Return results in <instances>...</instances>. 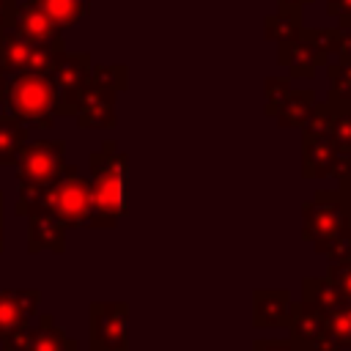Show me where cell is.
<instances>
[{"label":"cell","mask_w":351,"mask_h":351,"mask_svg":"<svg viewBox=\"0 0 351 351\" xmlns=\"http://www.w3.org/2000/svg\"><path fill=\"white\" fill-rule=\"evenodd\" d=\"M16 181L25 186H47L66 167V140H27L14 162Z\"/></svg>","instance_id":"cell-5"},{"label":"cell","mask_w":351,"mask_h":351,"mask_svg":"<svg viewBox=\"0 0 351 351\" xmlns=\"http://www.w3.org/2000/svg\"><path fill=\"white\" fill-rule=\"evenodd\" d=\"M36 8H41L60 30L74 27L90 14V0H30Z\"/></svg>","instance_id":"cell-19"},{"label":"cell","mask_w":351,"mask_h":351,"mask_svg":"<svg viewBox=\"0 0 351 351\" xmlns=\"http://www.w3.org/2000/svg\"><path fill=\"white\" fill-rule=\"evenodd\" d=\"M313 351H343V348H337V346H335V343H329V340H321Z\"/></svg>","instance_id":"cell-36"},{"label":"cell","mask_w":351,"mask_h":351,"mask_svg":"<svg viewBox=\"0 0 351 351\" xmlns=\"http://www.w3.org/2000/svg\"><path fill=\"white\" fill-rule=\"evenodd\" d=\"M90 66H93V58L90 52H69L63 49L52 69H49V80L58 90V118H74V110H77V99L82 93V88L88 85L90 80Z\"/></svg>","instance_id":"cell-7"},{"label":"cell","mask_w":351,"mask_h":351,"mask_svg":"<svg viewBox=\"0 0 351 351\" xmlns=\"http://www.w3.org/2000/svg\"><path fill=\"white\" fill-rule=\"evenodd\" d=\"M25 219H27V252L30 255H38V252L63 255L66 252L69 228L58 217H52L47 211H38V214H30Z\"/></svg>","instance_id":"cell-15"},{"label":"cell","mask_w":351,"mask_h":351,"mask_svg":"<svg viewBox=\"0 0 351 351\" xmlns=\"http://www.w3.org/2000/svg\"><path fill=\"white\" fill-rule=\"evenodd\" d=\"M115 90L99 88L93 82H88L77 99V126L80 129H115L118 126V115H115Z\"/></svg>","instance_id":"cell-11"},{"label":"cell","mask_w":351,"mask_h":351,"mask_svg":"<svg viewBox=\"0 0 351 351\" xmlns=\"http://www.w3.org/2000/svg\"><path fill=\"white\" fill-rule=\"evenodd\" d=\"M326 77H329V96L351 101V58H337L335 63L326 60Z\"/></svg>","instance_id":"cell-26"},{"label":"cell","mask_w":351,"mask_h":351,"mask_svg":"<svg viewBox=\"0 0 351 351\" xmlns=\"http://www.w3.org/2000/svg\"><path fill=\"white\" fill-rule=\"evenodd\" d=\"M5 250V222H0V252Z\"/></svg>","instance_id":"cell-37"},{"label":"cell","mask_w":351,"mask_h":351,"mask_svg":"<svg viewBox=\"0 0 351 351\" xmlns=\"http://www.w3.org/2000/svg\"><path fill=\"white\" fill-rule=\"evenodd\" d=\"M313 101H315V93H313L310 88H302V90L291 88V90L285 93V99L280 101L277 112H274L277 126H280V129H302V123H304L307 115H310Z\"/></svg>","instance_id":"cell-17"},{"label":"cell","mask_w":351,"mask_h":351,"mask_svg":"<svg viewBox=\"0 0 351 351\" xmlns=\"http://www.w3.org/2000/svg\"><path fill=\"white\" fill-rule=\"evenodd\" d=\"M302 299H307L310 304H315L321 313L337 307L346 296L326 280V277H304L302 280Z\"/></svg>","instance_id":"cell-23"},{"label":"cell","mask_w":351,"mask_h":351,"mask_svg":"<svg viewBox=\"0 0 351 351\" xmlns=\"http://www.w3.org/2000/svg\"><path fill=\"white\" fill-rule=\"evenodd\" d=\"M291 302L293 299L288 288H255L252 291V326L255 329L288 326Z\"/></svg>","instance_id":"cell-13"},{"label":"cell","mask_w":351,"mask_h":351,"mask_svg":"<svg viewBox=\"0 0 351 351\" xmlns=\"http://www.w3.org/2000/svg\"><path fill=\"white\" fill-rule=\"evenodd\" d=\"M0 110L22 121L27 129H52L58 118V90L47 74L19 71L3 77Z\"/></svg>","instance_id":"cell-3"},{"label":"cell","mask_w":351,"mask_h":351,"mask_svg":"<svg viewBox=\"0 0 351 351\" xmlns=\"http://www.w3.org/2000/svg\"><path fill=\"white\" fill-rule=\"evenodd\" d=\"M329 126H332V107H329V101L324 99V101H313V107H310V115H307V121L302 123V132L304 134H329Z\"/></svg>","instance_id":"cell-28"},{"label":"cell","mask_w":351,"mask_h":351,"mask_svg":"<svg viewBox=\"0 0 351 351\" xmlns=\"http://www.w3.org/2000/svg\"><path fill=\"white\" fill-rule=\"evenodd\" d=\"M332 107V126L329 137L340 154H351V101L340 99H326Z\"/></svg>","instance_id":"cell-24"},{"label":"cell","mask_w":351,"mask_h":351,"mask_svg":"<svg viewBox=\"0 0 351 351\" xmlns=\"http://www.w3.org/2000/svg\"><path fill=\"white\" fill-rule=\"evenodd\" d=\"M27 143V126L8 112H0V167H11Z\"/></svg>","instance_id":"cell-22"},{"label":"cell","mask_w":351,"mask_h":351,"mask_svg":"<svg viewBox=\"0 0 351 351\" xmlns=\"http://www.w3.org/2000/svg\"><path fill=\"white\" fill-rule=\"evenodd\" d=\"M88 82L107 88V90H115V93H123L129 88V69L123 63H93Z\"/></svg>","instance_id":"cell-25"},{"label":"cell","mask_w":351,"mask_h":351,"mask_svg":"<svg viewBox=\"0 0 351 351\" xmlns=\"http://www.w3.org/2000/svg\"><path fill=\"white\" fill-rule=\"evenodd\" d=\"M346 299H351V255L343 261H332L326 263V274H324Z\"/></svg>","instance_id":"cell-30"},{"label":"cell","mask_w":351,"mask_h":351,"mask_svg":"<svg viewBox=\"0 0 351 351\" xmlns=\"http://www.w3.org/2000/svg\"><path fill=\"white\" fill-rule=\"evenodd\" d=\"M88 170H90L88 178L90 195H93V211L88 228H115L118 219L126 214V176H129L126 154L110 137L88 156Z\"/></svg>","instance_id":"cell-2"},{"label":"cell","mask_w":351,"mask_h":351,"mask_svg":"<svg viewBox=\"0 0 351 351\" xmlns=\"http://www.w3.org/2000/svg\"><path fill=\"white\" fill-rule=\"evenodd\" d=\"M90 351H93V348H90Z\"/></svg>","instance_id":"cell-39"},{"label":"cell","mask_w":351,"mask_h":351,"mask_svg":"<svg viewBox=\"0 0 351 351\" xmlns=\"http://www.w3.org/2000/svg\"><path fill=\"white\" fill-rule=\"evenodd\" d=\"M11 27L30 44H44V41H55L63 36V30L41 11L36 8L30 0H22L16 3L14 8V19H11Z\"/></svg>","instance_id":"cell-16"},{"label":"cell","mask_w":351,"mask_h":351,"mask_svg":"<svg viewBox=\"0 0 351 351\" xmlns=\"http://www.w3.org/2000/svg\"><path fill=\"white\" fill-rule=\"evenodd\" d=\"M310 3L313 0H277V5H282V8H304Z\"/></svg>","instance_id":"cell-35"},{"label":"cell","mask_w":351,"mask_h":351,"mask_svg":"<svg viewBox=\"0 0 351 351\" xmlns=\"http://www.w3.org/2000/svg\"><path fill=\"white\" fill-rule=\"evenodd\" d=\"M14 8H16V0H0V30H5L11 25Z\"/></svg>","instance_id":"cell-34"},{"label":"cell","mask_w":351,"mask_h":351,"mask_svg":"<svg viewBox=\"0 0 351 351\" xmlns=\"http://www.w3.org/2000/svg\"><path fill=\"white\" fill-rule=\"evenodd\" d=\"M38 288H0V340L38 315Z\"/></svg>","instance_id":"cell-12"},{"label":"cell","mask_w":351,"mask_h":351,"mask_svg":"<svg viewBox=\"0 0 351 351\" xmlns=\"http://www.w3.org/2000/svg\"><path fill=\"white\" fill-rule=\"evenodd\" d=\"M302 239L313 244L318 255L340 239H351V222L337 189H315L310 200L302 203Z\"/></svg>","instance_id":"cell-4"},{"label":"cell","mask_w":351,"mask_h":351,"mask_svg":"<svg viewBox=\"0 0 351 351\" xmlns=\"http://www.w3.org/2000/svg\"><path fill=\"white\" fill-rule=\"evenodd\" d=\"M47 211L58 217L69 230L88 228L90 211H93V195H90V181L80 176L77 165H66L60 176L47 184V186H25L19 184V195L14 203L16 217H30Z\"/></svg>","instance_id":"cell-1"},{"label":"cell","mask_w":351,"mask_h":351,"mask_svg":"<svg viewBox=\"0 0 351 351\" xmlns=\"http://www.w3.org/2000/svg\"><path fill=\"white\" fill-rule=\"evenodd\" d=\"M302 27H304L302 8H282V5H277L274 14L263 16V38L274 41V44L285 41V38H293Z\"/></svg>","instance_id":"cell-20"},{"label":"cell","mask_w":351,"mask_h":351,"mask_svg":"<svg viewBox=\"0 0 351 351\" xmlns=\"http://www.w3.org/2000/svg\"><path fill=\"white\" fill-rule=\"evenodd\" d=\"M0 93H3V74H0Z\"/></svg>","instance_id":"cell-38"},{"label":"cell","mask_w":351,"mask_h":351,"mask_svg":"<svg viewBox=\"0 0 351 351\" xmlns=\"http://www.w3.org/2000/svg\"><path fill=\"white\" fill-rule=\"evenodd\" d=\"M326 14L329 16H351V0H326Z\"/></svg>","instance_id":"cell-33"},{"label":"cell","mask_w":351,"mask_h":351,"mask_svg":"<svg viewBox=\"0 0 351 351\" xmlns=\"http://www.w3.org/2000/svg\"><path fill=\"white\" fill-rule=\"evenodd\" d=\"M252 351H296V346L285 337V340H266V337H258L252 343Z\"/></svg>","instance_id":"cell-31"},{"label":"cell","mask_w":351,"mask_h":351,"mask_svg":"<svg viewBox=\"0 0 351 351\" xmlns=\"http://www.w3.org/2000/svg\"><path fill=\"white\" fill-rule=\"evenodd\" d=\"M337 181H340L337 192H340V197H343V206H346V214H348V222H351V170H348L343 178H337Z\"/></svg>","instance_id":"cell-32"},{"label":"cell","mask_w":351,"mask_h":351,"mask_svg":"<svg viewBox=\"0 0 351 351\" xmlns=\"http://www.w3.org/2000/svg\"><path fill=\"white\" fill-rule=\"evenodd\" d=\"M291 90V77H266V82H263V93H266V115L269 118H274V112H277V107H280V101L285 99V93Z\"/></svg>","instance_id":"cell-29"},{"label":"cell","mask_w":351,"mask_h":351,"mask_svg":"<svg viewBox=\"0 0 351 351\" xmlns=\"http://www.w3.org/2000/svg\"><path fill=\"white\" fill-rule=\"evenodd\" d=\"M351 170V154H340L329 134L302 132V176L304 178H343Z\"/></svg>","instance_id":"cell-9"},{"label":"cell","mask_w":351,"mask_h":351,"mask_svg":"<svg viewBox=\"0 0 351 351\" xmlns=\"http://www.w3.org/2000/svg\"><path fill=\"white\" fill-rule=\"evenodd\" d=\"M3 351H80V343L69 337L49 313H38L16 332L0 340Z\"/></svg>","instance_id":"cell-8"},{"label":"cell","mask_w":351,"mask_h":351,"mask_svg":"<svg viewBox=\"0 0 351 351\" xmlns=\"http://www.w3.org/2000/svg\"><path fill=\"white\" fill-rule=\"evenodd\" d=\"M288 340L296 346V351H313L318 340L324 337V315L315 304L307 299L291 302V318H288Z\"/></svg>","instance_id":"cell-14"},{"label":"cell","mask_w":351,"mask_h":351,"mask_svg":"<svg viewBox=\"0 0 351 351\" xmlns=\"http://www.w3.org/2000/svg\"><path fill=\"white\" fill-rule=\"evenodd\" d=\"M304 33L326 58L337 55L343 47V30L340 27H304Z\"/></svg>","instance_id":"cell-27"},{"label":"cell","mask_w":351,"mask_h":351,"mask_svg":"<svg viewBox=\"0 0 351 351\" xmlns=\"http://www.w3.org/2000/svg\"><path fill=\"white\" fill-rule=\"evenodd\" d=\"M88 340L93 351H129V304L90 302Z\"/></svg>","instance_id":"cell-6"},{"label":"cell","mask_w":351,"mask_h":351,"mask_svg":"<svg viewBox=\"0 0 351 351\" xmlns=\"http://www.w3.org/2000/svg\"><path fill=\"white\" fill-rule=\"evenodd\" d=\"M326 60L329 58L307 38L304 27L293 38L277 41V63L288 69L291 80H310V77H315V69L326 66Z\"/></svg>","instance_id":"cell-10"},{"label":"cell","mask_w":351,"mask_h":351,"mask_svg":"<svg viewBox=\"0 0 351 351\" xmlns=\"http://www.w3.org/2000/svg\"><path fill=\"white\" fill-rule=\"evenodd\" d=\"M321 315H324V337L321 340H329L337 348L348 351L351 348V299H343L337 307H332Z\"/></svg>","instance_id":"cell-21"},{"label":"cell","mask_w":351,"mask_h":351,"mask_svg":"<svg viewBox=\"0 0 351 351\" xmlns=\"http://www.w3.org/2000/svg\"><path fill=\"white\" fill-rule=\"evenodd\" d=\"M27 52H30V41H25L11 25L5 30H0V74L3 77L25 71Z\"/></svg>","instance_id":"cell-18"}]
</instances>
